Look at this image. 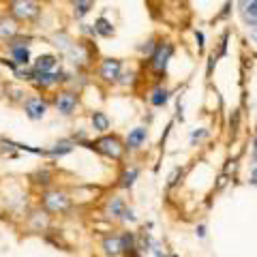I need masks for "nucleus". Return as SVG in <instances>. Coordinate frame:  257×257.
Returning a JSON list of instances; mask_svg holds the SVG:
<instances>
[{"label":"nucleus","mask_w":257,"mask_h":257,"mask_svg":"<svg viewBox=\"0 0 257 257\" xmlns=\"http://www.w3.org/2000/svg\"><path fill=\"white\" fill-rule=\"evenodd\" d=\"M39 208H43V210L50 214V216H64L73 210L75 206V199L73 195L62 189V187H50V189H43L39 191V202H37Z\"/></svg>","instance_id":"nucleus-1"},{"label":"nucleus","mask_w":257,"mask_h":257,"mask_svg":"<svg viewBox=\"0 0 257 257\" xmlns=\"http://www.w3.org/2000/svg\"><path fill=\"white\" fill-rule=\"evenodd\" d=\"M3 9H5V13H9L15 22H20L22 26H32V24H37L43 15L41 0H7Z\"/></svg>","instance_id":"nucleus-2"},{"label":"nucleus","mask_w":257,"mask_h":257,"mask_svg":"<svg viewBox=\"0 0 257 257\" xmlns=\"http://www.w3.org/2000/svg\"><path fill=\"white\" fill-rule=\"evenodd\" d=\"M84 148H90V150L96 152V155L111 159V161H120L124 157V152H126V146H124L122 138L116 135V133H103L96 140H88L84 144Z\"/></svg>","instance_id":"nucleus-3"},{"label":"nucleus","mask_w":257,"mask_h":257,"mask_svg":"<svg viewBox=\"0 0 257 257\" xmlns=\"http://www.w3.org/2000/svg\"><path fill=\"white\" fill-rule=\"evenodd\" d=\"M32 41H35V37L22 30L15 39H11V41H7L3 45V52H5L7 58H11L18 67H30V62H32V52H30Z\"/></svg>","instance_id":"nucleus-4"},{"label":"nucleus","mask_w":257,"mask_h":257,"mask_svg":"<svg viewBox=\"0 0 257 257\" xmlns=\"http://www.w3.org/2000/svg\"><path fill=\"white\" fill-rule=\"evenodd\" d=\"M94 54H96V47L88 41V39H77V41H73V45L69 47L62 58L73 64L75 71H86V69L92 67Z\"/></svg>","instance_id":"nucleus-5"},{"label":"nucleus","mask_w":257,"mask_h":257,"mask_svg":"<svg viewBox=\"0 0 257 257\" xmlns=\"http://www.w3.org/2000/svg\"><path fill=\"white\" fill-rule=\"evenodd\" d=\"M0 202H3V212L9 214L15 221H22L32 208L28 199V191H22V189H13V191L9 189V193H5L0 197Z\"/></svg>","instance_id":"nucleus-6"},{"label":"nucleus","mask_w":257,"mask_h":257,"mask_svg":"<svg viewBox=\"0 0 257 257\" xmlns=\"http://www.w3.org/2000/svg\"><path fill=\"white\" fill-rule=\"evenodd\" d=\"M50 103L62 118H71L79 107V92L73 90V88L62 86L58 90H54V96L50 99Z\"/></svg>","instance_id":"nucleus-7"},{"label":"nucleus","mask_w":257,"mask_h":257,"mask_svg":"<svg viewBox=\"0 0 257 257\" xmlns=\"http://www.w3.org/2000/svg\"><path fill=\"white\" fill-rule=\"evenodd\" d=\"M50 107H52L50 99H47L45 94H41V92H30L26 96V101L22 103V111H24V116H26L30 122H41V120L47 116Z\"/></svg>","instance_id":"nucleus-8"},{"label":"nucleus","mask_w":257,"mask_h":257,"mask_svg":"<svg viewBox=\"0 0 257 257\" xmlns=\"http://www.w3.org/2000/svg\"><path fill=\"white\" fill-rule=\"evenodd\" d=\"M52 219H54V216L47 214L43 208L32 206L30 210L26 212V216L22 219L24 231H26V234H41V236H43L45 231L52 227Z\"/></svg>","instance_id":"nucleus-9"},{"label":"nucleus","mask_w":257,"mask_h":257,"mask_svg":"<svg viewBox=\"0 0 257 257\" xmlns=\"http://www.w3.org/2000/svg\"><path fill=\"white\" fill-rule=\"evenodd\" d=\"M28 94L30 92L24 88V84L15 82V79H5V82H0V96L13 107H22V103L26 101Z\"/></svg>","instance_id":"nucleus-10"},{"label":"nucleus","mask_w":257,"mask_h":257,"mask_svg":"<svg viewBox=\"0 0 257 257\" xmlns=\"http://www.w3.org/2000/svg\"><path fill=\"white\" fill-rule=\"evenodd\" d=\"M120 75H122V60H118V58H103L99 62L96 77H99L101 84H105V86L118 84Z\"/></svg>","instance_id":"nucleus-11"},{"label":"nucleus","mask_w":257,"mask_h":257,"mask_svg":"<svg viewBox=\"0 0 257 257\" xmlns=\"http://www.w3.org/2000/svg\"><path fill=\"white\" fill-rule=\"evenodd\" d=\"M60 64V56L54 54V52H43L39 56H32V62H30V69L35 73H52V71L58 69Z\"/></svg>","instance_id":"nucleus-12"},{"label":"nucleus","mask_w":257,"mask_h":257,"mask_svg":"<svg viewBox=\"0 0 257 257\" xmlns=\"http://www.w3.org/2000/svg\"><path fill=\"white\" fill-rule=\"evenodd\" d=\"M28 184H30L32 189H37V191H43V189L54 187V170H52L50 165L37 167L35 172L28 174Z\"/></svg>","instance_id":"nucleus-13"},{"label":"nucleus","mask_w":257,"mask_h":257,"mask_svg":"<svg viewBox=\"0 0 257 257\" xmlns=\"http://www.w3.org/2000/svg\"><path fill=\"white\" fill-rule=\"evenodd\" d=\"M22 30H24V26L20 22H15L9 13H5V11L0 13V47H3L7 41L15 39Z\"/></svg>","instance_id":"nucleus-14"},{"label":"nucleus","mask_w":257,"mask_h":257,"mask_svg":"<svg viewBox=\"0 0 257 257\" xmlns=\"http://www.w3.org/2000/svg\"><path fill=\"white\" fill-rule=\"evenodd\" d=\"M172 54H174V45L172 43H167V41L159 43L155 47V52H152V60H150L152 71H155V73H163V71L167 69V62H170Z\"/></svg>","instance_id":"nucleus-15"},{"label":"nucleus","mask_w":257,"mask_h":257,"mask_svg":"<svg viewBox=\"0 0 257 257\" xmlns=\"http://www.w3.org/2000/svg\"><path fill=\"white\" fill-rule=\"evenodd\" d=\"M126 208V202L120 195H111L107 197L105 206H103V214H105V219H111V221H120L122 219V212Z\"/></svg>","instance_id":"nucleus-16"},{"label":"nucleus","mask_w":257,"mask_h":257,"mask_svg":"<svg viewBox=\"0 0 257 257\" xmlns=\"http://www.w3.org/2000/svg\"><path fill=\"white\" fill-rule=\"evenodd\" d=\"M101 253L105 257H120L122 255V240L120 234H107L101 240Z\"/></svg>","instance_id":"nucleus-17"},{"label":"nucleus","mask_w":257,"mask_h":257,"mask_svg":"<svg viewBox=\"0 0 257 257\" xmlns=\"http://www.w3.org/2000/svg\"><path fill=\"white\" fill-rule=\"evenodd\" d=\"M75 150V144L71 142V138H62V140H58V142H54L50 148H47V159H52V161H56V159H62V157H67V155H71V152Z\"/></svg>","instance_id":"nucleus-18"},{"label":"nucleus","mask_w":257,"mask_h":257,"mask_svg":"<svg viewBox=\"0 0 257 257\" xmlns=\"http://www.w3.org/2000/svg\"><path fill=\"white\" fill-rule=\"evenodd\" d=\"M148 138V131H146V126H135L131 133H128V138L124 142V146L126 150H138L144 146V142H146Z\"/></svg>","instance_id":"nucleus-19"},{"label":"nucleus","mask_w":257,"mask_h":257,"mask_svg":"<svg viewBox=\"0 0 257 257\" xmlns=\"http://www.w3.org/2000/svg\"><path fill=\"white\" fill-rule=\"evenodd\" d=\"M73 41H75V39L71 37L69 32H64V30L62 32H54V35L50 37V43L56 47V50H60V58L67 54V50L73 45Z\"/></svg>","instance_id":"nucleus-20"},{"label":"nucleus","mask_w":257,"mask_h":257,"mask_svg":"<svg viewBox=\"0 0 257 257\" xmlns=\"http://www.w3.org/2000/svg\"><path fill=\"white\" fill-rule=\"evenodd\" d=\"M90 126L94 128L96 133H107L109 131V126H111V120H109V116L105 114V111H101V109H96V111H92L90 114Z\"/></svg>","instance_id":"nucleus-21"},{"label":"nucleus","mask_w":257,"mask_h":257,"mask_svg":"<svg viewBox=\"0 0 257 257\" xmlns=\"http://www.w3.org/2000/svg\"><path fill=\"white\" fill-rule=\"evenodd\" d=\"M20 155L22 152L18 150V146H15V140L7 138V135H0V157L15 161V159H20Z\"/></svg>","instance_id":"nucleus-22"},{"label":"nucleus","mask_w":257,"mask_h":257,"mask_svg":"<svg viewBox=\"0 0 257 257\" xmlns=\"http://www.w3.org/2000/svg\"><path fill=\"white\" fill-rule=\"evenodd\" d=\"M92 28H94V35H96V37H103V39L114 37V24H111V22L105 18V15L96 18L94 24H92Z\"/></svg>","instance_id":"nucleus-23"},{"label":"nucleus","mask_w":257,"mask_h":257,"mask_svg":"<svg viewBox=\"0 0 257 257\" xmlns=\"http://www.w3.org/2000/svg\"><path fill=\"white\" fill-rule=\"evenodd\" d=\"M120 240H122V255L124 257H138V238H135L131 231H124L120 234Z\"/></svg>","instance_id":"nucleus-24"},{"label":"nucleus","mask_w":257,"mask_h":257,"mask_svg":"<svg viewBox=\"0 0 257 257\" xmlns=\"http://www.w3.org/2000/svg\"><path fill=\"white\" fill-rule=\"evenodd\" d=\"M92 7H94L92 0H73V18L77 22H82L92 11Z\"/></svg>","instance_id":"nucleus-25"},{"label":"nucleus","mask_w":257,"mask_h":257,"mask_svg":"<svg viewBox=\"0 0 257 257\" xmlns=\"http://www.w3.org/2000/svg\"><path fill=\"white\" fill-rule=\"evenodd\" d=\"M138 176H140V170L138 167H128V170H124L122 174H120V178H118V184L122 189H131L135 180H138Z\"/></svg>","instance_id":"nucleus-26"},{"label":"nucleus","mask_w":257,"mask_h":257,"mask_svg":"<svg viewBox=\"0 0 257 257\" xmlns=\"http://www.w3.org/2000/svg\"><path fill=\"white\" fill-rule=\"evenodd\" d=\"M167 99H170V92H167V88H163V86L155 88V92L150 94V103L155 107H163L165 103H167Z\"/></svg>","instance_id":"nucleus-27"},{"label":"nucleus","mask_w":257,"mask_h":257,"mask_svg":"<svg viewBox=\"0 0 257 257\" xmlns=\"http://www.w3.org/2000/svg\"><path fill=\"white\" fill-rule=\"evenodd\" d=\"M244 18L248 22H255V26H257V0H251V3L244 7Z\"/></svg>","instance_id":"nucleus-28"},{"label":"nucleus","mask_w":257,"mask_h":257,"mask_svg":"<svg viewBox=\"0 0 257 257\" xmlns=\"http://www.w3.org/2000/svg\"><path fill=\"white\" fill-rule=\"evenodd\" d=\"M120 221H135V212L131 210V208H124V212H122V219H120Z\"/></svg>","instance_id":"nucleus-29"},{"label":"nucleus","mask_w":257,"mask_h":257,"mask_svg":"<svg viewBox=\"0 0 257 257\" xmlns=\"http://www.w3.org/2000/svg\"><path fill=\"white\" fill-rule=\"evenodd\" d=\"M251 39L257 43V26H253V28H251Z\"/></svg>","instance_id":"nucleus-30"},{"label":"nucleus","mask_w":257,"mask_h":257,"mask_svg":"<svg viewBox=\"0 0 257 257\" xmlns=\"http://www.w3.org/2000/svg\"><path fill=\"white\" fill-rule=\"evenodd\" d=\"M251 182H253V184H257V170H255V172H253V176H251Z\"/></svg>","instance_id":"nucleus-31"},{"label":"nucleus","mask_w":257,"mask_h":257,"mask_svg":"<svg viewBox=\"0 0 257 257\" xmlns=\"http://www.w3.org/2000/svg\"><path fill=\"white\" fill-rule=\"evenodd\" d=\"M253 146H255V152H257V140H255V144H253Z\"/></svg>","instance_id":"nucleus-32"},{"label":"nucleus","mask_w":257,"mask_h":257,"mask_svg":"<svg viewBox=\"0 0 257 257\" xmlns=\"http://www.w3.org/2000/svg\"><path fill=\"white\" fill-rule=\"evenodd\" d=\"M3 11H5V9H3V5H0V13H3Z\"/></svg>","instance_id":"nucleus-33"},{"label":"nucleus","mask_w":257,"mask_h":257,"mask_svg":"<svg viewBox=\"0 0 257 257\" xmlns=\"http://www.w3.org/2000/svg\"><path fill=\"white\" fill-rule=\"evenodd\" d=\"M174 257H176V255H174Z\"/></svg>","instance_id":"nucleus-34"}]
</instances>
